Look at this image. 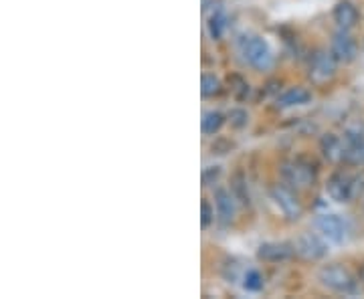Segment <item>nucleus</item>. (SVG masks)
<instances>
[{"label":"nucleus","instance_id":"nucleus-1","mask_svg":"<svg viewBox=\"0 0 364 299\" xmlns=\"http://www.w3.org/2000/svg\"><path fill=\"white\" fill-rule=\"evenodd\" d=\"M364 193V174L336 172L326 182V194L334 202H352Z\"/></svg>","mask_w":364,"mask_h":299},{"label":"nucleus","instance_id":"nucleus-2","mask_svg":"<svg viewBox=\"0 0 364 299\" xmlns=\"http://www.w3.org/2000/svg\"><path fill=\"white\" fill-rule=\"evenodd\" d=\"M318 281L326 289L340 293V296H356L358 293V281L356 277L338 263L324 265L318 271Z\"/></svg>","mask_w":364,"mask_h":299},{"label":"nucleus","instance_id":"nucleus-3","mask_svg":"<svg viewBox=\"0 0 364 299\" xmlns=\"http://www.w3.org/2000/svg\"><path fill=\"white\" fill-rule=\"evenodd\" d=\"M239 53L243 57V61L251 67H255L259 71H265L274 65V51L267 45L265 39H261L258 35H245L239 39Z\"/></svg>","mask_w":364,"mask_h":299},{"label":"nucleus","instance_id":"nucleus-4","mask_svg":"<svg viewBox=\"0 0 364 299\" xmlns=\"http://www.w3.org/2000/svg\"><path fill=\"white\" fill-rule=\"evenodd\" d=\"M314 225H316V231L328 243H334V245H342V243L348 241V236H350L348 223L344 220L342 216H338V214H320Z\"/></svg>","mask_w":364,"mask_h":299},{"label":"nucleus","instance_id":"nucleus-5","mask_svg":"<svg viewBox=\"0 0 364 299\" xmlns=\"http://www.w3.org/2000/svg\"><path fill=\"white\" fill-rule=\"evenodd\" d=\"M294 251L296 255L303 259V261H320L328 253V247H326V239L318 233H303L296 241H294Z\"/></svg>","mask_w":364,"mask_h":299},{"label":"nucleus","instance_id":"nucleus-6","mask_svg":"<svg viewBox=\"0 0 364 299\" xmlns=\"http://www.w3.org/2000/svg\"><path fill=\"white\" fill-rule=\"evenodd\" d=\"M271 200L274 204L278 207V211H281V214L287 218V220H298L303 213V207H301L298 194L294 193L292 188L287 186H274L271 188Z\"/></svg>","mask_w":364,"mask_h":299},{"label":"nucleus","instance_id":"nucleus-7","mask_svg":"<svg viewBox=\"0 0 364 299\" xmlns=\"http://www.w3.org/2000/svg\"><path fill=\"white\" fill-rule=\"evenodd\" d=\"M281 176H283L285 182H290L296 188H310L316 182L314 168L310 164H306V162H300V160L285 162L281 166Z\"/></svg>","mask_w":364,"mask_h":299},{"label":"nucleus","instance_id":"nucleus-8","mask_svg":"<svg viewBox=\"0 0 364 299\" xmlns=\"http://www.w3.org/2000/svg\"><path fill=\"white\" fill-rule=\"evenodd\" d=\"M336 59L332 53L328 51H318L312 61H310V79L316 83V86H324L328 83L330 79H334L336 75Z\"/></svg>","mask_w":364,"mask_h":299},{"label":"nucleus","instance_id":"nucleus-9","mask_svg":"<svg viewBox=\"0 0 364 299\" xmlns=\"http://www.w3.org/2000/svg\"><path fill=\"white\" fill-rule=\"evenodd\" d=\"M294 255V243H263L258 249V257L265 263H283Z\"/></svg>","mask_w":364,"mask_h":299},{"label":"nucleus","instance_id":"nucleus-10","mask_svg":"<svg viewBox=\"0 0 364 299\" xmlns=\"http://www.w3.org/2000/svg\"><path fill=\"white\" fill-rule=\"evenodd\" d=\"M330 53L334 55V59H336L338 63H350V61H354V57H356V43L352 41V37H350L346 31H340V33L332 39Z\"/></svg>","mask_w":364,"mask_h":299},{"label":"nucleus","instance_id":"nucleus-11","mask_svg":"<svg viewBox=\"0 0 364 299\" xmlns=\"http://www.w3.org/2000/svg\"><path fill=\"white\" fill-rule=\"evenodd\" d=\"M214 204H216V216H219V223L221 225H229L235 218V196L229 193V191L219 188L214 193Z\"/></svg>","mask_w":364,"mask_h":299},{"label":"nucleus","instance_id":"nucleus-12","mask_svg":"<svg viewBox=\"0 0 364 299\" xmlns=\"http://www.w3.org/2000/svg\"><path fill=\"white\" fill-rule=\"evenodd\" d=\"M334 22L340 26V31H350L358 22V10L352 2L342 0L334 8Z\"/></svg>","mask_w":364,"mask_h":299},{"label":"nucleus","instance_id":"nucleus-13","mask_svg":"<svg viewBox=\"0 0 364 299\" xmlns=\"http://www.w3.org/2000/svg\"><path fill=\"white\" fill-rule=\"evenodd\" d=\"M312 102V93L303 87H290L278 97L279 107H300Z\"/></svg>","mask_w":364,"mask_h":299},{"label":"nucleus","instance_id":"nucleus-14","mask_svg":"<svg viewBox=\"0 0 364 299\" xmlns=\"http://www.w3.org/2000/svg\"><path fill=\"white\" fill-rule=\"evenodd\" d=\"M322 152L328 160L332 162H344V138L334 136V134H326L320 142Z\"/></svg>","mask_w":364,"mask_h":299},{"label":"nucleus","instance_id":"nucleus-15","mask_svg":"<svg viewBox=\"0 0 364 299\" xmlns=\"http://www.w3.org/2000/svg\"><path fill=\"white\" fill-rule=\"evenodd\" d=\"M227 15H225V10L223 8H214L213 15H209V33H211V37L213 39H221L223 35H225V31H227Z\"/></svg>","mask_w":364,"mask_h":299},{"label":"nucleus","instance_id":"nucleus-16","mask_svg":"<svg viewBox=\"0 0 364 299\" xmlns=\"http://www.w3.org/2000/svg\"><path fill=\"white\" fill-rule=\"evenodd\" d=\"M225 124V115L221 111H207L203 115V122H200V128H203V134L207 136H213L219 129L223 128Z\"/></svg>","mask_w":364,"mask_h":299},{"label":"nucleus","instance_id":"nucleus-17","mask_svg":"<svg viewBox=\"0 0 364 299\" xmlns=\"http://www.w3.org/2000/svg\"><path fill=\"white\" fill-rule=\"evenodd\" d=\"M200 93H203V97H214V95H219L221 93V81L214 75H203Z\"/></svg>","mask_w":364,"mask_h":299},{"label":"nucleus","instance_id":"nucleus-18","mask_svg":"<svg viewBox=\"0 0 364 299\" xmlns=\"http://www.w3.org/2000/svg\"><path fill=\"white\" fill-rule=\"evenodd\" d=\"M243 287H245L247 291H253V293L261 291V289H263V277L259 275V271L249 269V271L243 275Z\"/></svg>","mask_w":364,"mask_h":299},{"label":"nucleus","instance_id":"nucleus-19","mask_svg":"<svg viewBox=\"0 0 364 299\" xmlns=\"http://www.w3.org/2000/svg\"><path fill=\"white\" fill-rule=\"evenodd\" d=\"M200 209H203V214H200V225H203V229H207V227L214 220V211L211 209V204H209L207 200L203 202Z\"/></svg>","mask_w":364,"mask_h":299},{"label":"nucleus","instance_id":"nucleus-20","mask_svg":"<svg viewBox=\"0 0 364 299\" xmlns=\"http://www.w3.org/2000/svg\"><path fill=\"white\" fill-rule=\"evenodd\" d=\"M229 120L235 124L237 128H243V126L247 124V113H245L243 109H233V111L229 113Z\"/></svg>","mask_w":364,"mask_h":299},{"label":"nucleus","instance_id":"nucleus-21","mask_svg":"<svg viewBox=\"0 0 364 299\" xmlns=\"http://www.w3.org/2000/svg\"><path fill=\"white\" fill-rule=\"evenodd\" d=\"M219 174H221V168H219V166L207 168V170L203 172V184H205V186H211L214 180L219 178Z\"/></svg>","mask_w":364,"mask_h":299},{"label":"nucleus","instance_id":"nucleus-22","mask_svg":"<svg viewBox=\"0 0 364 299\" xmlns=\"http://www.w3.org/2000/svg\"><path fill=\"white\" fill-rule=\"evenodd\" d=\"M358 281H361V285H364V265L361 267V273H358Z\"/></svg>","mask_w":364,"mask_h":299}]
</instances>
